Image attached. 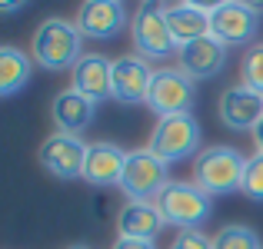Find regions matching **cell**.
<instances>
[{
  "label": "cell",
  "instance_id": "cell-9",
  "mask_svg": "<svg viewBox=\"0 0 263 249\" xmlns=\"http://www.w3.org/2000/svg\"><path fill=\"white\" fill-rule=\"evenodd\" d=\"M87 150H90V143H84L73 133H50L40 143L37 160L57 179H80L87 166Z\"/></svg>",
  "mask_w": 263,
  "mask_h": 249
},
{
  "label": "cell",
  "instance_id": "cell-15",
  "mask_svg": "<svg viewBox=\"0 0 263 249\" xmlns=\"http://www.w3.org/2000/svg\"><path fill=\"white\" fill-rule=\"evenodd\" d=\"M93 116H97V103L90 100V96L77 93L73 87L60 90L50 103V120H53V127H57V133L80 136L90 123H93Z\"/></svg>",
  "mask_w": 263,
  "mask_h": 249
},
{
  "label": "cell",
  "instance_id": "cell-27",
  "mask_svg": "<svg viewBox=\"0 0 263 249\" xmlns=\"http://www.w3.org/2000/svg\"><path fill=\"white\" fill-rule=\"evenodd\" d=\"M0 10H4V13H13V10H20V4H17V0H7V4H0Z\"/></svg>",
  "mask_w": 263,
  "mask_h": 249
},
{
  "label": "cell",
  "instance_id": "cell-8",
  "mask_svg": "<svg viewBox=\"0 0 263 249\" xmlns=\"http://www.w3.org/2000/svg\"><path fill=\"white\" fill-rule=\"evenodd\" d=\"M193 103V80L177 67H160L154 70V83L147 93V107L157 113V120L163 116H177V113H190Z\"/></svg>",
  "mask_w": 263,
  "mask_h": 249
},
{
  "label": "cell",
  "instance_id": "cell-28",
  "mask_svg": "<svg viewBox=\"0 0 263 249\" xmlns=\"http://www.w3.org/2000/svg\"><path fill=\"white\" fill-rule=\"evenodd\" d=\"M67 249H90V246H80V243H73V246H67Z\"/></svg>",
  "mask_w": 263,
  "mask_h": 249
},
{
  "label": "cell",
  "instance_id": "cell-2",
  "mask_svg": "<svg viewBox=\"0 0 263 249\" xmlns=\"http://www.w3.org/2000/svg\"><path fill=\"white\" fill-rule=\"evenodd\" d=\"M247 160L237 147H227V143H213L203 147L193 160V183L206 193V196H223L243 186V173H247Z\"/></svg>",
  "mask_w": 263,
  "mask_h": 249
},
{
  "label": "cell",
  "instance_id": "cell-16",
  "mask_svg": "<svg viewBox=\"0 0 263 249\" xmlns=\"http://www.w3.org/2000/svg\"><path fill=\"white\" fill-rule=\"evenodd\" d=\"M163 216L157 203H123L117 210V233L120 239H140V243H154L163 233Z\"/></svg>",
  "mask_w": 263,
  "mask_h": 249
},
{
  "label": "cell",
  "instance_id": "cell-25",
  "mask_svg": "<svg viewBox=\"0 0 263 249\" xmlns=\"http://www.w3.org/2000/svg\"><path fill=\"white\" fill-rule=\"evenodd\" d=\"M93 210H97V219H107V213H110V199L103 196V193H97V196H93Z\"/></svg>",
  "mask_w": 263,
  "mask_h": 249
},
{
  "label": "cell",
  "instance_id": "cell-11",
  "mask_svg": "<svg viewBox=\"0 0 263 249\" xmlns=\"http://www.w3.org/2000/svg\"><path fill=\"white\" fill-rule=\"evenodd\" d=\"M150 83H154V67L143 57H117L114 60V100L137 107V103H147Z\"/></svg>",
  "mask_w": 263,
  "mask_h": 249
},
{
  "label": "cell",
  "instance_id": "cell-24",
  "mask_svg": "<svg viewBox=\"0 0 263 249\" xmlns=\"http://www.w3.org/2000/svg\"><path fill=\"white\" fill-rule=\"evenodd\" d=\"M110 249H157L154 243H140V239H117Z\"/></svg>",
  "mask_w": 263,
  "mask_h": 249
},
{
  "label": "cell",
  "instance_id": "cell-7",
  "mask_svg": "<svg viewBox=\"0 0 263 249\" xmlns=\"http://www.w3.org/2000/svg\"><path fill=\"white\" fill-rule=\"evenodd\" d=\"M260 30V7L253 4H213L210 7V37H217L223 47H243Z\"/></svg>",
  "mask_w": 263,
  "mask_h": 249
},
{
  "label": "cell",
  "instance_id": "cell-1",
  "mask_svg": "<svg viewBox=\"0 0 263 249\" xmlns=\"http://www.w3.org/2000/svg\"><path fill=\"white\" fill-rule=\"evenodd\" d=\"M30 57L44 70H73L84 57V33H80L77 20L47 17L33 30Z\"/></svg>",
  "mask_w": 263,
  "mask_h": 249
},
{
  "label": "cell",
  "instance_id": "cell-10",
  "mask_svg": "<svg viewBox=\"0 0 263 249\" xmlns=\"http://www.w3.org/2000/svg\"><path fill=\"white\" fill-rule=\"evenodd\" d=\"M217 113H220V123L233 133H243V130H257L263 123V93L250 90L247 83H233L220 93V103H217Z\"/></svg>",
  "mask_w": 263,
  "mask_h": 249
},
{
  "label": "cell",
  "instance_id": "cell-26",
  "mask_svg": "<svg viewBox=\"0 0 263 249\" xmlns=\"http://www.w3.org/2000/svg\"><path fill=\"white\" fill-rule=\"evenodd\" d=\"M253 143H257V153H263V123L253 130Z\"/></svg>",
  "mask_w": 263,
  "mask_h": 249
},
{
  "label": "cell",
  "instance_id": "cell-22",
  "mask_svg": "<svg viewBox=\"0 0 263 249\" xmlns=\"http://www.w3.org/2000/svg\"><path fill=\"white\" fill-rule=\"evenodd\" d=\"M243 83L263 93V44H253L243 57Z\"/></svg>",
  "mask_w": 263,
  "mask_h": 249
},
{
  "label": "cell",
  "instance_id": "cell-5",
  "mask_svg": "<svg viewBox=\"0 0 263 249\" xmlns=\"http://www.w3.org/2000/svg\"><path fill=\"white\" fill-rule=\"evenodd\" d=\"M167 163L150 150H130L120 176V190L127 203H154L167 186Z\"/></svg>",
  "mask_w": 263,
  "mask_h": 249
},
{
  "label": "cell",
  "instance_id": "cell-17",
  "mask_svg": "<svg viewBox=\"0 0 263 249\" xmlns=\"http://www.w3.org/2000/svg\"><path fill=\"white\" fill-rule=\"evenodd\" d=\"M73 90L90 96L93 103L114 96V60H107L103 53H84L80 64L73 67Z\"/></svg>",
  "mask_w": 263,
  "mask_h": 249
},
{
  "label": "cell",
  "instance_id": "cell-21",
  "mask_svg": "<svg viewBox=\"0 0 263 249\" xmlns=\"http://www.w3.org/2000/svg\"><path fill=\"white\" fill-rule=\"evenodd\" d=\"M240 193H247L250 199L263 203V153H253L247 160V173H243V186Z\"/></svg>",
  "mask_w": 263,
  "mask_h": 249
},
{
  "label": "cell",
  "instance_id": "cell-14",
  "mask_svg": "<svg viewBox=\"0 0 263 249\" xmlns=\"http://www.w3.org/2000/svg\"><path fill=\"white\" fill-rule=\"evenodd\" d=\"M177 57H180V70L190 80H210L227 67V47L217 37H203L180 47Z\"/></svg>",
  "mask_w": 263,
  "mask_h": 249
},
{
  "label": "cell",
  "instance_id": "cell-13",
  "mask_svg": "<svg viewBox=\"0 0 263 249\" xmlns=\"http://www.w3.org/2000/svg\"><path fill=\"white\" fill-rule=\"evenodd\" d=\"M123 166H127V150H120L117 143H107V140H93L87 150L84 179L97 190H110V186H120Z\"/></svg>",
  "mask_w": 263,
  "mask_h": 249
},
{
  "label": "cell",
  "instance_id": "cell-18",
  "mask_svg": "<svg viewBox=\"0 0 263 249\" xmlns=\"http://www.w3.org/2000/svg\"><path fill=\"white\" fill-rule=\"evenodd\" d=\"M163 10H167V24L177 47L210 37V7L206 4H170Z\"/></svg>",
  "mask_w": 263,
  "mask_h": 249
},
{
  "label": "cell",
  "instance_id": "cell-4",
  "mask_svg": "<svg viewBox=\"0 0 263 249\" xmlns=\"http://www.w3.org/2000/svg\"><path fill=\"white\" fill-rule=\"evenodd\" d=\"M147 150L157 153L163 163H180V160H186V156L197 160V153H200V120L193 113H177V116L157 120Z\"/></svg>",
  "mask_w": 263,
  "mask_h": 249
},
{
  "label": "cell",
  "instance_id": "cell-19",
  "mask_svg": "<svg viewBox=\"0 0 263 249\" xmlns=\"http://www.w3.org/2000/svg\"><path fill=\"white\" fill-rule=\"evenodd\" d=\"M33 64L17 47H0V96H13L30 83Z\"/></svg>",
  "mask_w": 263,
  "mask_h": 249
},
{
  "label": "cell",
  "instance_id": "cell-3",
  "mask_svg": "<svg viewBox=\"0 0 263 249\" xmlns=\"http://www.w3.org/2000/svg\"><path fill=\"white\" fill-rule=\"evenodd\" d=\"M157 210H160L163 223L183 230H200L210 216V196L200 190L197 183H180V179H170L163 186V193L154 199Z\"/></svg>",
  "mask_w": 263,
  "mask_h": 249
},
{
  "label": "cell",
  "instance_id": "cell-20",
  "mask_svg": "<svg viewBox=\"0 0 263 249\" xmlns=\"http://www.w3.org/2000/svg\"><path fill=\"white\" fill-rule=\"evenodd\" d=\"M213 249H263V246H260V236L253 226L227 223L213 233Z\"/></svg>",
  "mask_w": 263,
  "mask_h": 249
},
{
  "label": "cell",
  "instance_id": "cell-6",
  "mask_svg": "<svg viewBox=\"0 0 263 249\" xmlns=\"http://www.w3.org/2000/svg\"><path fill=\"white\" fill-rule=\"evenodd\" d=\"M130 33H134V50L143 60H163L174 50H180L174 33L167 24V10L160 4H140L130 20Z\"/></svg>",
  "mask_w": 263,
  "mask_h": 249
},
{
  "label": "cell",
  "instance_id": "cell-23",
  "mask_svg": "<svg viewBox=\"0 0 263 249\" xmlns=\"http://www.w3.org/2000/svg\"><path fill=\"white\" fill-rule=\"evenodd\" d=\"M170 249H213V236H206L200 230H183V233H177Z\"/></svg>",
  "mask_w": 263,
  "mask_h": 249
},
{
  "label": "cell",
  "instance_id": "cell-12",
  "mask_svg": "<svg viewBox=\"0 0 263 249\" xmlns=\"http://www.w3.org/2000/svg\"><path fill=\"white\" fill-rule=\"evenodd\" d=\"M130 24V13L120 0H87L77 13L80 33L90 40H110Z\"/></svg>",
  "mask_w": 263,
  "mask_h": 249
}]
</instances>
